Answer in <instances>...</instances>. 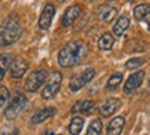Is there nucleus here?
<instances>
[{
  "label": "nucleus",
  "instance_id": "423d86ee",
  "mask_svg": "<svg viewBox=\"0 0 150 135\" xmlns=\"http://www.w3.org/2000/svg\"><path fill=\"white\" fill-rule=\"evenodd\" d=\"M46 77H47V70H44V69H39V70L32 72L28 76L26 81H25V90H26L28 92H35V91H37L39 87L44 83Z\"/></svg>",
  "mask_w": 150,
  "mask_h": 135
},
{
  "label": "nucleus",
  "instance_id": "2eb2a0df",
  "mask_svg": "<svg viewBox=\"0 0 150 135\" xmlns=\"http://www.w3.org/2000/svg\"><path fill=\"white\" fill-rule=\"evenodd\" d=\"M129 26V18H128L127 15H123V17H120V18L116 21L113 26V33L116 36H121L124 32L128 29Z\"/></svg>",
  "mask_w": 150,
  "mask_h": 135
},
{
  "label": "nucleus",
  "instance_id": "1a4fd4ad",
  "mask_svg": "<svg viewBox=\"0 0 150 135\" xmlns=\"http://www.w3.org/2000/svg\"><path fill=\"white\" fill-rule=\"evenodd\" d=\"M143 77H145V72H143V70H139V72L131 75V76L127 79V83H125V86H124V92H125V94H132V92L142 84Z\"/></svg>",
  "mask_w": 150,
  "mask_h": 135
},
{
  "label": "nucleus",
  "instance_id": "f8f14e48",
  "mask_svg": "<svg viewBox=\"0 0 150 135\" xmlns=\"http://www.w3.org/2000/svg\"><path fill=\"white\" fill-rule=\"evenodd\" d=\"M124 124H125V119H124L123 116H116L113 120L109 123L106 135H120L123 132Z\"/></svg>",
  "mask_w": 150,
  "mask_h": 135
},
{
  "label": "nucleus",
  "instance_id": "4468645a",
  "mask_svg": "<svg viewBox=\"0 0 150 135\" xmlns=\"http://www.w3.org/2000/svg\"><path fill=\"white\" fill-rule=\"evenodd\" d=\"M55 113H57V109L55 108H43V109H40L39 112H36L33 114L30 122H32V124H39V123H43L44 120L52 117Z\"/></svg>",
  "mask_w": 150,
  "mask_h": 135
},
{
  "label": "nucleus",
  "instance_id": "6e6552de",
  "mask_svg": "<svg viewBox=\"0 0 150 135\" xmlns=\"http://www.w3.org/2000/svg\"><path fill=\"white\" fill-rule=\"evenodd\" d=\"M54 14H55L54 4H50V3L46 4V7H44V10H43V13H41V15H40V18H39V26H40V29L47 31V29L51 26Z\"/></svg>",
  "mask_w": 150,
  "mask_h": 135
},
{
  "label": "nucleus",
  "instance_id": "f03ea898",
  "mask_svg": "<svg viewBox=\"0 0 150 135\" xmlns=\"http://www.w3.org/2000/svg\"><path fill=\"white\" fill-rule=\"evenodd\" d=\"M23 32V26L17 15H8L0 23V47L14 44Z\"/></svg>",
  "mask_w": 150,
  "mask_h": 135
},
{
  "label": "nucleus",
  "instance_id": "a878e982",
  "mask_svg": "<svg viewBox=\"0 0 150 135\" xmlns=\"http://www.w3.org/2000/svg\"><path fill=\"white\" fill-rule=\"evenodd\" d=\"M149 87H150V80H149Z\"/></svg>",
  "mask_w": 150,
  "mask_h": 135
},
{
  "label": "nucleus",
  "instance_id": "20e7f679",
  "mask_svg": "<svg viewBox=\"0 0 150 135\" xmlns=\"http://www.w3.org/2000/svg\"><path fill=\"white\" fill-rule=\"evenodd\" d=\"M94 76H95V69H94V68H88V69H86V70H83V72L74 75V76L70 79L69 88H70L72 91L81 90L87 83H90V81L94 79Z\"/></svg>",
  "mask_w": 150,
  "mask_h": 135
},
{
  "label": "nucleus",
  "instance_id": "aec40b11",
  "mask_svg": "<svg viewBox=\"0 0 150 135\" xmlns=\"http://www.w3.org/2000/svg\"><path fill=\"white\" fill-rule=\"evenodd\" d=\"M150 15V4H139L134 9V17L138 19V21H143L146 19V17Z\"/></svg>",
  "mask_w": 150,
  "mask_h": 135
},
{
  "label": "nucleus",
  "instance_id": "7ed1b4c3",
  "mask_svg": "<svg viewBox=\"0 0 150 135\" xmlns=\"http://www.w3.org/2000/svg\"><path fill=\"white\" fill-rule=\"evenodd\" d=\"M61 83H62V75L57 70L51 72L50 77H48V81H47L44 90L41 92V97L43 99H51L54 98L55 95L58 94L59 88H61Z\"/></svg>",
  "mask_w": 150,
  "mask_h": 135
},
{
  "label": "nucleus",
  "instance_id": "412c9836",
  "mask_svg": "<svg viewBox=\"0 0 150 135\" xmlns=\"http://www.w3.org/2000/svg\"><path fill=\"white\" fill-rule=\"evenodd\" d=\"M102 122H100L99 119H94L88 127V130H87V134L86 135H100L102 132Z\"/></svg>",
  "mask_w": 150,
  "mask_h": 135
},
{
  "label": "nucleus",
  "instance_id": "39448f33",
  "mask_svg": "<svg viewBox=\"0 0 150 135\" xmlns=\"http://www.w3.org/2000/svg\"><path fill=\"white\" fill-rule=\"evenodd\" d=\"M28 105V99L25 95L22 94H18L15 98L11 101V104L7 106V109L4 110V116L7 117V119H15L17 116H19L21 114V112H22L23 109L26 108Z\"/></svg>",
  "mask_w": 150,
  "mask_h": 135
},
{
  "label": "nucleus",
  "instance_id": "5701e85b",
  "mask_svg": "<svg viewBox=\"0 0 150 135\" xmlns=\"http://www.w3.org/2000/svg\"><path fill=\"white\" fill-rule=\"evenodd\" d=\"M8 97H10L8 88L4 86H0V109L3 108L6 105V102L8 101Z\"/></svg>",
  "mask_w": 150,
  "mask_h": 135
},
{
  "label": "nucleus",
  "instance_id": "393cba45",
  "mask_svg": "<svg viewBox=\"0 0 150 135\" xmlns=\"http://www.w3.org/2000/svg\"><path fill=\"white\" fill-rule=\"evenodd\" d=\"M1 135H19V132L15 127H6L3 132H1Z\"/></svg>",
  "mask_w": 150,
  "mask_h": 135
},
{
  "label": "nucleus",
  "instance_id": "b1692460",
  "mask_svg": "<svg viewBox=\"0 0 150 135\" xmlns=\"http://www.w3.org/2000/svg\"><path fill=\"white\" fill-rule=\"evenodd\" d=\"M145 63V59L142 58H134V59H129V61H127V63H125V68L127 69H137V68H139L141 65H143Z\"/></svg>",
  "mask_w": 150,
  "mask_h": 135
},
{
  "label": "nucleus",
  "instance_id": "f257e3e1",
  "mask_svg": "<svg viewBox=\"0 0 150 135\" xmlns=\"http://www.w3.org/2000/svg\"><path fill=\"white\" fill-rule=\"evenodd\" d=\"M86 55H87V45L83 41H77V40L69 41L59 51L58 63L62 68L76 66L86 58Z\"/></svg>",
  "mask_w": 150,
  "mask_h": 135
},
{
  "label": "nucleus",
  "instance_id": "ddd939ff",
  "mask_svg": "<svg viewBox=\"0 0 150 135\" xmlns=\"http://www.w3.org/2000/svg\"><path fill=\"white\" fill-rule=\"evenodd\" d=\"M98 14H99V18L105 22H110L113 21L114 17L117 15V9L113 7L110 4H102L98 10Z\"/></svg>",
  "mask_w": 150,
  "mask_h": 135
},
{
  "label": "nucleus",
  "instance_id": "9b49d317",
  "mask_svg": "<svg viewBox=\"0 0 150 135\" xmlns=\"http://www.w3.org/2000/svg\"><path fill=\"white\" fill-rule=\"evenodd\" d=\"M80 14H81V7H80V6L79 4L70 6V7L65 11L64 17H62V25H64V26H70V25L80 17Z\"/></svg>",
  "mask_w": 150,
  "mask_h": 135
},
{
  "label": "nucleus",
  "instance_id": "f3484780",
  "mask_svg": "<svg viewBox=\"0 0 150 135\" xmlns=\"http://www.w3.org/2000/svg\"><path fill=\"white\" fill-rule=\"evenodd\" d=\"M14 57L11 54H1L0 55V81L3 80L7 69L10 68V65L13 63Z\"/></svg>",
  "mask_w": 150,
  "mask_h": 135
},
{
  "label": "nucleus",
  "instance_id": "6ab92c4d",
  "mask_svg": "<svg viewBox=\"0 0 150 135\" xmlns=\"http://www.w3.org/2000/svg\"><path fill=\"white\" fill-rule=\"evenodd\" d=\"M83 126H84V119L80 116H76L72 119V122L69 124V132L72 135H79L83 130Z\"/></svg>",
  "mask_w": 150,
  "mask_h": 135
},
{
  "label": "nucleus",
  "instance_id": "0eeeda50",
  "mask_svg": "<svg viewBox=\"0 0 150 135\" xmlns=\"http://www.w3.org/2000/svg\"><path fill=\"white\" fill-rule=\"evenodd\" d=\"M10 75L13 79H19V77H22L25 75V72L28 70V68H29V63H28L26 59L23 58H17L14 59L13 63L10 65Z\"/></svg>",
  "mask_w": 150,
  "mask_h": 135
},
{
  "label": "nucleus",
  "instance_id": "4be33fe9",
  "mask_svg": "<svg viewBox=\"0 0 150 135\" xmlns=\"http://www.w3.org/2000/svg\"><path fill=\"white\" fill-rule=\"evenodd\" d=\"M121 80H123V73H114L113 76L109 79V81H108V84H106V88L108 90H114L116 87L121 83Z\"/></svg>",
  "mask_w": 150,
  "mask_h": 135
},
{
  "label": "nucleus",
  "instance_id": "9d476101",
  "mask_svg": "<svg viewBox=\"0 0 150 135\" xmlns=\"http://www.w3.org/2000/svg\"><path fill=\"white\" fill-rule=\"evenodd\" d=\"M120 106H121V101L118 98H109V99H106L103 102V105L99 108V112L102 116L109 117L117 112L118 109H120Z\"/></svg>",
  "mask_w": 150,
  "mask_h": 135
},
{
  "label": "nucleus",
  "instance_id": "dca6fc26",
  "mask_svg": "<svg viewBox=\"0 0 150 135\" xmlns=\"http://www.w3.org/2000/svg\"><path fill=\"white\" fill-rule=\"evenodd\" d=\"M95 108V104L92 101H77L72 108L73 113H90Z\"/></svg>",
  "mask_w": 150,
  "mask_h": 135
},
{
  "label": "nucleus",
  "instance_id": "a211bd4d",
  "mask_svg": "<svg viewBox=\"0 0 150 135\" xmlns=\"http://www.w3.org/2000/svg\"><path fill=\"white\" fill-rule=\"evenodd\" d=\"M113 43H114L113 36L110 33H108V32H105L103 35L99 37V40H98V47L100 50H103V51H109L113 47Z\"/></svg>",
  "mask_w": 150,
  "mask_h": 135
},
{
  "label": "nucleus",
  "instance_id": "bb28decb",
  "mask_svg": "<svg viewBox=\"0 0 150 135\" xmlns=\"http://www.w3.org/2000/svg\"><path fill=\"white\" fill-rule=\"evenodd\" d=\"M149 29H150V22H149Z\"/></svg>",
  "mask_w": 150,
  "mask_h": 135
}]
</instances>
